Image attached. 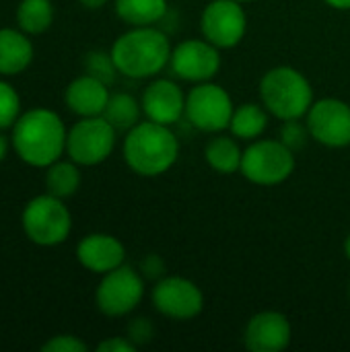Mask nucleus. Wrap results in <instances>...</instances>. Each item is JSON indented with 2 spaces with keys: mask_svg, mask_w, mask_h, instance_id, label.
<instances>
[{
  "mask_svg": "<svg viewBox=\"0 0 350 352\" xmlns=\"http://www.w3.org/2000/svg\"><path fill=\"white\" fill-rule=\"evenodd\" d=\"M68 128L50 107H31L10 128V146L29 167L45 169L66 155Z\"/></svg>",
  "mask_w": 350,
  "mask_h": 352,
  "instance_id": "f257e3e1",
  "label": "nucleus"
},
{
  "mask_svg": "<svg viewBox=\"0 0 350 352\" xmlns=\"http://www.w3.org/2000/svg\"><path fill=\"white\" fill-rule=\"evenodd\" d=\"M111 58L120 74L144 80L159 76L171 60L173 45L157 25L130 27L111 43Z\"/></svg>",
  "mask_w": 350,
  "mask_h": 352,
  "instance_id": "f03ea898",
  "label": "nucleus"
},
{
  "mask_svg": "<svg viewBox=\"0 0 350 352\" xmlns=\"http://www.w3.org/2000/svg\"><path fill=\"white\" fill-rule=\"evenodd\" d=\"M122 157L132 173L140 177H159L177 163L179 140L171 126L144 120L126 132Z\"/></svg>",
  "mask_w": 350,
  "mask_h": 352,
  "instance_id": "7ed1b4c3",
  "label": "nucleus"
},
{
  "mask_svg": "<svg viewBox=\"0 0 350 352\" xmlns=\"http://www.w3.org/2000/svg\"><path fill=\"white\" fill-rule=\"evenodd\" d=\"M260 101L268 113L281 122L305 118L314 105V87L295 66H274L260 78Z\"/></svg>",
  "mask_w": 350,
  "mask_h": 352,
  "instance_id": "20e7f679",
  "label": "nucleus"
},
{
  "mask_svg": "<svg viewBox=\"0 0 350 352\" xmlns=\"http://www.w3.org/2000/svg\"><path fill=\"white\" fill-rule=\"evenodd\" d=\"M21 229L31 243L39 248H56L70 237L72 214L62 198L45 192L25 204L21 212Z\"/></svg>",
  "mask_w": 350,
  "mask_h": 352,
  "instance_id": "39448f33",
  "label": "nucleus"
},
{
  "mask_svg": "<svg viewBox=\"0 0 350 352\" xmlns=\"http://www.w3.org/2000/svg\"><path fill=\"white\" fill-rule=\"evenodd\" d=\"M297 153L285 146L278 138H256L243 148L239 173L254 186L272 188L285 184L295 167Z\"/></svg>",
  "mask_w": 350,
  "mask_h": 352,
  "instance_id": "423d86ee",
  "label": "nucleus"
},
{
  "mask_svg": "<svg viewBox=\"0 0 350 352\" xmlns=\"http://www.w3.org/2000/svg\"><path fill=\"white\" fill-rule=\"evenodd\" d=\"M235 105L229 91L212 80L198 82L186 93V122L206 134L229 130Z\"/></svg>",
  "mask_w": 350,
  "mask_h": 352,
  "instance_id": "0eeeda50",
  "label": "nucleus"
},
{
  "mask_svg": "<svg viewBox=\"0 0 350 352\" xmlns=\"http://www.w3.org/2000/svg\"><path fill=\"white\" fill-rule=\"evenodd\" d=\"M118 142V130L103 118H78L68 128L66 155L80 167H95L105 163Z\"/></svg>",
  "mask_w": 350,
  "mask_h": 352,
  "instance_id": "6e6552de",
  "label": "nucleus"
},
{
  "mask_svg": "<svg viewBox=\"0 0 350 352\" xmlns=\"http://www.w3.org/2000/svg\"><path fill=\"white\" fill-rule=\"evenodd\" d=\"M144 276L128 264L101 276L95 289V305L105 318H126L144 299Z\"/></svg>",
  "mask_w": 350,
  "mask_h": 352,
  "instance_id": "1a4fd4ad",
  "label": "nucleus"
},
{
  "mask_svg": "<svg viewBox=\"0 0 350 352\" xmlns=\"http://www.w3.org/2000/svg\"><path fill=\"white\" fill-rule=\"evenodd\" d=\"M153 307L167 320L173 322H190L198 318L204 309V293L202 289L186 278V276H163L155 280L151 291Z\"/></svg>",
  "mask_w": 350,
  "mask_h": 352,
  "instance_id": "9d476101",
  "label": "nucleus"
},
{
  "mask_svg": "<svg viewBox=\"0 0 350 352\" xmlns=\"http://www.w3.org/2000/svg\"><path fill=\"white\" fill-rule=\"evenodd\" d=\"M200 31L219 50H231L248 33V12L237 0H210L200 14Z\"/></svg>",
  "mask_w": 350,
  "mask_h": 352,
  "instance_id": "9b49d317",
  "label": "nucleus"
},
{
  "mask_svg": "<svg viewBox=\"0 0 350 352\" xmlns=\"http://www.w3.org/2000/svg\"><path fill=\"white\" fill-rule=\"evenodd\" d=\"M223 66L221 50L210 43L208 39H184L177 45H173L169 68L171 72L186 82L198 85L212 80Z\"/></svg>",
  "mask_w": 350,
  "mask_h": 352,
  "instance_id": "f8f14e48",
  "label": "nucleus"
},
{
  "mask_svg": "<svg viewBox=\"0 0 350 352\" xmlns=\"http://www.w3.org/2000/svg\"><path fill=\"white\" fill-rule=\"evenodd\" d=\"M311 140L328 148L350 146V103L338 97L316 99L305 116Z\"/></svg>",
  "mask_w": 350,
  "mask_h": 352,
  "instance_id": "ddd939ff",
  "label": "nucleus"
},
{
  "mask_svg": "<svg viewBox=\"0 0 350 352\" xmlns=\"http://www.w3.org/2000/svg\"><path fill=\"white\" fill-rule=\"evenodd\" d=\"M140 105L146 120L165 126H175L186 116V93L175 80L155 76L144 87Z\"/></svg>",
  "mask_w": 350,
  "mask_h": 352,
  "instance_id": "4468645a",
  "label": "nucleus"
},
{
  "mask_svg": "<svg viewBox=\"0 0 350 352\" xmlns=\"http://www.w3.org/2000/svg\"><path fill=\"white\" fill-rule=\"evenodd\" d=\"M293 340V326L281 311H260L250 318L243 330V344L250 352H283Z\"/></svg>",
  "mask_w": 350,
  "mask_h": 352,
  "instance_id": "2eb2a0df",
  "label": "nucleus"
},
{
  "mask_svg": "<svg viewBox=\"0 0 350 352\" xmlns=\"http://www.w3.org/2000/svg\"><path fill=\"white\" fill-rule=\"evenodd\" d=\"M78 264L93 274H107L126 264L124 243L109 233H89L76 245Z\"/></svg>",
  "mask_w": 350,
  "mask_h": 352,
  "instance_id": "dca6fc26",
  "label": "nucleus"
},
{
  "mask_svg": "<svg viewBox=\"0 0 350 352\" xmlns=\"http://www.w3.org/2000/svg\"><path fill=\"white\" fill-rule=\"evenodd\" d=\"M109 95V87L105 82L83 72L68 82L64 91V103L78 118H95L103 116Z\"/></svg>",
  "mask_w": 350,
  "mask_h": 352,
  "instance_id": "f3484780",
  "label": "nucleus"
},
{
  "mask_svg": "<svg viewBox=\"0 0 350 352\" xmlns=\"http://www.w3.org/2000/svg\"><path fill=\"white\" fill-rule=\"evenodd\" d=\"M29 37L19 27L0 29V76H17L31 66L35 47Z\"/></svg>",
  "mask_w": 350,
  "mask_h": 352,
  "instance_id": "a211bd4d",
  "label": "nucleus"
},
{
  "mask_svg": "<svg viewBox=\"0 0 350 352\" xmlns=\"http://www.w3.org/2000/svg\"><path fill=\"white\" fill-rule=\"evenodd\" d=\"M204 159L208 167L221 175H233L241 169L243 148L239 146L237 138L231 134H215L204 146Z\"/></svg>",
  "mask_w": 350,
  "mask_h": 352,
  "instance_id": "6ab92c4d",
  "label": "nucleus"
},
{
  "mask_svg": "<svg viewBox=\"0 0 350 352\" xmlns=\"http://www.w3.org/2000/svg\"><path fill=\"white\" fill-rule=\"evenodd\" d=\"M113 10L122 23L128 27H149L157 25L167 16V0H113Z\"/></svg>",
  "mask_w": 350,
  "mask_h": 352,
  "instance_id": "aec40b11",
  "label": "nucleus"
},
{
  "mask_svg": "<svg viewBox=\"0 0 350 352\" xmlns=\"http://www.w3.org/2000/svg\"><path fill=\"white\" fill-rule=\"evenodd\" d=\"M270 113L268 109L260 103H241L235 107L233 111V118H231V124H229V132L237 138V140H256V138H262V134L266 132L268 128V122H270Z\"/></svg>",
  "mask_w": 350,
  "mask_h": 352,
  "instance_id": "412c9836",
  "label": "nucleus"
},
{
  "mask_svg": "<svg viewBox=\"0 0 350 352\" xmlns=\"http://www.w3.org/2000/svg\"><path fill=\"white\" fill-rule=\"evenodd\" d=\"M83 182V173H80V165H76L72 159H58L52 165L45 167L43 173V184H45V192L56 196V198H70L78 192Z\"/></svg>",
  "mask_w": 350,
  "mask_h": 352,
  "instance_id": "4be33fe9",
  "label": "nucleus"
},
{
  "mask_svg": "<svg viewBox=\"0 0 350 352\" xmlns=\"http://www.w3.org/2000/svg\"><path fill=\"white\" fill-rule=\"evenodd\" d=\"M140 116H144L140 101L134 95L124 93V91L111 93L109 101L105 105V111H103V118L118 132H128L130 128H134L140 122Z\"/></svg>",
  "mask_w": 350,
  "mask_h": 352,
  "instance_id": "5701e85b",
  "label": "nucleus"
},
{
  "mask_svg": "<svg viewBox=\"0 0 350 352\" xmlns=\"http://www.w3.org/2000/svg\"><path fill=\"white\" fill-rule=\"evenodd\" d=\"M56 10L52 0H21L17 6V27L27 35H41L54 23Z\"/></svg>",
  "mask_w": 350,
  "mask_h": 352,
  "instance_id": "b1692460",
  "label": "nucleus"
},
{
  "mask_svg": "<svg viewBox=\"0 0 350 352\" xmlns=\"http://www.w3.org/2000/svg\"><path fill=\"white\" fill-rule=\"evenodd\" d=\"M85 72L99 78L107 87H111L120 74V70L111 58V52H103V50H93L85 56Z\"/></svg>",
  "mask_w": 350,
  "mask_h": 352,
  "instance_id": "393cba45",
  "label": "nucleus"
},
{
  "mask_svg": "<svg viewBox=\"0 0 350 352\" xmlns=\"http://www.w3.org/2000/svg\"><path fill=\"white\" fill-rule=\"evenodd\" d=\"M21 97L17 93V89L4 80V76L0 78V130H10L14 126V122L21 118Z\"/></svg>",
  "mask_w": 350,
  "mask_h": 352,
  "instance_id": "a878e982",
  "label": "nucleus"
},
{
  "mask_svg": "<svg viewBox=\"0 0 350 352\" xmlns=\"http://www.w3.org/2000/svg\"><path fill=\"white\" fill-rule=\"evenodd\" d=\"M278 140L289 146L293 153L305 148V144L311 140V132L307 128V122L305 118H297V120H285L281 122V128H278Z\"/></svg>",
  "mask_w": 350,
  "mask_h": 352,
  "instance_id": "bb28decb",
  "label": "nucleus"
},
{
  "mask_svg": "<svg viewBox=\"0 0 350 352\" xmlns=\"http://www.w3.org/2000/svg\"><path fill=\"white\" fill-rule=\"evenodd\" d=\"M89 344L83 342L78 336L72 334H58L52 336L50 340H45L41 344V352H87Z\"/></svg>",
  "mask_w": 350,
  "mask_h": 352,
  "instance_id": "cd10ccee",
  "label": "nucleus"
},
{
  "mask_svg": "<svg viewBox=\"0 0 350 352\" xmlns=\"http://www.w3.org/2000/svg\"><path fill=\"white\" fill-rule=\"evenodd\" d=\"M126 336L136 344V346H142V344H149L155 336V326L149 318H132L126 326Z\"/></svg>",
  "mask_w": 350,
  "mask_h": 352,
  "instance_id": "c85d7f7f",
  "label": "nucleus"
},
{
  "mask_svg": "<svg viewBox=\"0 0 350 352\" xmlns=\"http://www.w3.org/2000/svg\"><path fill=\"white\" fill-rule=\"evenodd\" d=\"M140 274L144 276V280H159L165 276V262L161 256L157 254H149L146 258H142L140 262Z\"/></svg>",
  "mask_w": 350,
  "mask_h": 352,
  "instance_id": "c756f323",
  "label": "nucleus"
},
{
  "mask_svg": "<svg viewBox=\"0 0 350 352\" xmlns=\"http://www.w3.org/2000/svg\"><path fill=\"white\" fill-rule=\"evenodd\" d=\"M136 344L128 336H111L97 344V352H136Z\"/></svg>",
  "mask_w": 350,
  "mask_h": 352,
  "instance_id": "7c9ffc66",
  "label": "nucleus"
},
{
  "mask_svg": "<svg viewBox=\"0 0 350 352\" xmlns=\"http://www.w3.org/2000/svg\"><path fill=\"white\" fill-rule=\"evenodd\" d=\"M109 0H78V4L87 10H99L107 4Z\"/></svg>",
  "mask_w": 350,
  "mask_h": 352,
  "instance_id": "2f4dec72",
  "label": "nucleus"
},
{
  "mask_svg": "<svg viewBox=\"0 0 350 352\" xmlns=\"http://www.w3.org/2000/svg\"><path fill=\"white\" fill-rule=\"evenodd\" d=\"M8 148H12L10 146V140L2 134V130H0V163L6 159V155H8Z\"/></svg>",
  "mask_w": 350,
  "mask_h": 352,
  "instance_id": "473e14b6",
  "label": "nucleus"
},
{
  "mask_svg": "<svg viewBox=\"0 0 350 352\" xmlns=\"http://www.w3.org/2000/svg\"><path fill=\"white\" fill-rule=\"evenodd\" d=\"M334 10H350V0H324Z\"/></svg>",
  "mask_w": 350,
  "mask_h": 352,
  "instance_id": "72a5a7b5",
  "label": "nucleus"
},
{
  "mask_svg": "<svg viewBox=\"0 0 350 352\" xmlns=\"http://www.w3.org/2000/svg\"><path fill=\"white\" fill-rule=\"evenodd\" d=\"M344 256L350 260V233L347 235V239H344Z\"/></svg>",
  "mask_w": 350,
  "mask_h": 352,
  "instance_id": "f704fd0d",
  "label": "nucleus"
},
{
  "mask_svg": "<svg viewBox=\"0 0 350 352\" xmlns=\"http://www.w3.org/2000/svg\"><path fill=\"white\" fill-rule=\"evenodd\" d=\"M237 2H241V4H248V2H254V0H237Z\"/></svg>",
  "mask_w": 350,
  "mask_h": 352,
  "instance_id": "c9c22d12",
  "label": "nucleus"
},
{
  "mask_svg": "<svg viewBox=\"0 0 350 352\" xmlns=\"http://www.w3.org/2000/svg\"><path fill=\"white\" fill-rule=\"evenodd\" d=\"M349 297H350V287H349Z\"/></svg>",
  "mask_w": 350,
  "mask_h": 352,
  "instance_id": "e433bc0d",
  "label": "nucleus"
}]
</instances>
